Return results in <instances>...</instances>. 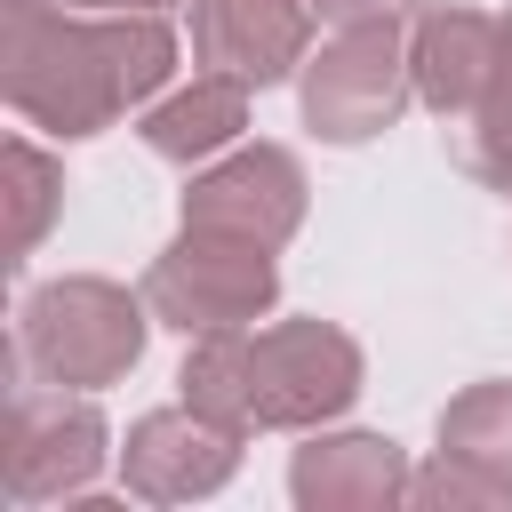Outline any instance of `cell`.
<instances>
[{
  "label": "cell",
  "mask_w": 512,
  "mask_h": 512,
  "mask_svg": "<svg viewBox=\"0 0 512 512\" xmlns=\"http://www.w3.org/2000/svg\"><path fill=\"white\" fill-rule=\"evenodd\" d=\"M272 248L264 240H240V232H208V224H184V240L144 272V304L168 320V328H248L264 304H272Z\"/></svg>",
  "instance_id": "7a4b0ae2"
},
{
  "label": "cell",
  "mask_w": 512,
  "mask_h": 512,
  "mask_svg": "<svg viewBox=\"0 0 512 512\" xmlns=\"http://www.w3.org/2000/svg\"><path fill=\"white\" fill-rule=\"evenodd\" d=\"M496 40H504L496 16H480V8H432V16L416 24V40H408L416 96H424L440 120L472 112V104L496 88Z\"/></svg>",
  "instance_id": "ba28073f"
},
{
  "label": "cell",
  "mask_w": 512,
  "mask_h": 512,
  "mask_svg": "<svg viewBox=\"0 0 512 512\" xmlns=\"http://www.w3.org/2000/svg\"><path fill=\"white\" fill-rule=\"evenodd\" d=\"M176 64L160 16L120 8L112 24H72L48 0H8V96L56 136H96L112 112L152 96Z\"/></svg>",
  "instance_id": "6da1fadb"
},
{
  "label": "cell",
  "mask_w": 512,
  "mask_h": 512,
  "mask_svg": "<svg viewBox=\"0 0 512 512\" xmlns=\"http://www.w3.org/2000/svg\"><path fill=\"white\" fill-rule=\"evenodd\" d=\"M448 128H456V160H464L480 184L512 192V96H504V88H488V96H480L472 112H456Z\"/></svg>",
  "instance_id": "7c38bea8"
},
{
  "label": "cell",
  "mask_w": 512,
  "mask_h": 512,
  "mask_svg": "<svg viewBox=\"0 0 512 512\" xmlns=\"http://www.w3.org/2000/svg\"><path fill=\"white\" fill-rule=\"evenodd\" d=\"M184 224H208V232H240V240L280 248V240L304 224V168H296L280 144L232 152L224 168L192 176V192H184Z\"/></svg>",
  "instance_id": "52a82bcc"
},
{
  "label": "cell",
  "mask_w": 512,
  "mask_h": 512,
  "mask_svg": "<svg viewBox=\"0 0 512 512\" xmlns=\"http://www.w3.org/2000/svg\"><path fill=\"white\" fill-rule=\"evenodd\" d=\"M240 120H248V80L208 72V80H192L184 96H168V104L144 112V144H152L160 160H200V152L232 144Z\"/></svg>",
  "instance_id": "9c48e42d"
},
{
  "label": "cell",
  "mask_w": 512,
  "mask_h": 512,
  "mask_svg": "<svg viewBox=\"0 0 512 512\" xmlns=\"http://www.w3.org/2000/svg\"><path fill=\"white\" fill-rule=\"evenodd\" d=\"M8 184H16V256L40 240V224H48V208H56V168L32 152V144H8Z\"/></svg>",
  "instance_id": "4fadbf2b"
},
{
  "label": "cell",
  "mask_w": 512,
  "mask_h": 512,
  "mask_svg": "<svg viewBox=\"0 0 512 512\" xmlns=\"http://www.w3.org/2000/svg\"><path fill=\"white\" fill-rule=\"evenodd\" d=\"M320 24V0H192V48L208 72L272 88L304 64V40Z\"/></svg>",
  "instance_id": "8992f818"
},
{
  "label": "cell",
  "mask_w": 512,
  "mask_h": 512,
  "mask_svg": "<svg viewBox=\"0 0 512 512\" xmlns=\"http://www.w3.org/2000/svg\"><path fill=\"white\" fill-rule=\"evenodd\" d=\"M440 448L456 464H480L488 488H512V384H480L440 416Z\"/></svg>",
  "instance_id": "30bf717a"
},
{
  "label": "cell",
  "mask_w": 512,
  "mask_h": 512,
  "mask_svg": "<svg viewBox=\"0 0 512 512\" xmlns=\"http://www.w3.org/2000/svg\"><path fill=\"white\" fill-rule=\"evenodd\" d=\"M408 8H416V0H320V16H336V24H376V16L400 24Z\"/></svg>",
  "instance_id": "5bb4252c"
},
{
  "label": "cell",
  "mask_w": 512,
  "mask_h": 512,
  "mask_svg": "<svg viewBox=\"0 0 512 512\" xmlns=\"http://www.w3.org/2000/svg\"><path fill=\"white\" fill-rule=\"evenodd\" d=\"M408 96H416V72H408V48H400L392 16L344 24V32L304 64V120H312L328 144H360V136L392 128Z\"/></svg>",
  "instance_id": "3957f363"
},
{
  "label": "cell",
  "mask_w": 512,
  "mask_h": 512,
  "mask_svg": "<svg viewBox=\"0 0 512 512\" xmlns=\"http://www.w3.org/2000/svg\"><path fill=\"white\" fill-rule=\"evenodd\" d=\"M24 352L56 384H112L144 352V312L104 280H56L24 304Z\"/></svg>",
  "instance_id": "277c9868"
},
{
  "label": "cell",
  "mask_w": 512,
  "mask_h": 512,
  "mask_svg": "<svg viewBox=\"0 0 512 512\" xmlns=\"http://www.w3.org/2000/svg\"><path fill=\"white\" fill-rule=\"evenodd\" d=\"M352 384H360V352L320 320L248 336V424H312L344 408Z\"/></svg>",
  "instance_id": "5b68a950"
},
{
  "label": "cell",
  "mask_w": 512,
  "mask_h": 512,
  "mask_svg": "<svg viewBox=\"0 0 512 512\" xmlns=\"http://www.w3.org/2000/svg\"><path fill=\"white\" fill-rule=\"evenodd\" d=\"M400 456L392 440H328L296 464V496H392Z\"/></svg>",
  "instance_id": "8fae6325"
},
{
  "label": "cell",
  "mask_w": 512,
  "mask_h": 512,
  "mask_svg": "<svg viewBox=\"0 0 512 512\" xmlns=\"http://www.w3.org/2000/svg\"><path fill=\"white\" fill-rule=\"evenodd\" d=\"M72 8H160V0H72Z\"/></svg>",
  "instance_id": "2e32d148"
},
{
  "label": "cell",
  "mask_w": 512,
  "mask_h": 512,
  "mask_svg": "<svg viewBox=\"0 0 512 512\" xmlns=\"http://www.w3.org/2000/svg\"><path fill=\"white\" fill-rule=\"evenodd\" d=\"M496 88L512 96V16H504V40H496Z\"/></svg>",
  "instance_id": "9a60e30c"
}]
</instances>
